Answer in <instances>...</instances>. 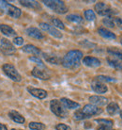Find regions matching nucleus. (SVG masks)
Masks as SVG:
<instances>
[{
    "label": "nucleus",
    "mask_w": 122,
    "mask_h": 130,
    "mask_svg": "<svg viewBox=\"0 0 122 130\" xmlns=\"http://www.w3.org/2000/svg\"><path fill=\"white\" fill-rule=\"evenodd\" d=\"M82 58H83V53L81 51H79V50H71L65 55L61 63L65 68L75 69L79 67Z\"/></svg>",
    "instance_id": "obj_1"
},
{
    "label": "nucleus",
    "mask_w": 122,
    "mask_h": 130,
    "mask_svg": "<svg viewBox=\"0 0 122 130\" xmlns=\"http://www.w3.org/2000/svg\"><path fill=\"white\" fill-rule=\"evenodd\" d=\"M101 112H103V109L95 105H86L82 109H79L74 113V118L76 120H84V119L92 117L94 115L100 114Z\"/></svg>",
    "instance_id": "obj_2"
},
{
    "label": "nucleus",
    "mask_w": 122,
    "mask_h": 130,
    "mask_svg": "<svg viewBox=\"0 0 122 130\" xmlns=\"http://www.w3.org/2000/svg\"><path fill=\"white\" fill-rule=\"evenodd\" d=\"M42 3H44L45 6H47L55 12L59 14H64L68 11L67 6L65 5L63 1H60V0H44L42 1Z\"/></svg>",
    "instance_id": "obj_3"
},
{
    "label": "nucleus",
    "mask_w": 122,
    "mask_h": 130,
    "mask_svg": "<svg viewBox=\"0 0 122 130\" xmlns=\"http://www.w3.org/2000/svg\"><path fill=\"white\" fill-rule=\"evenodd\" d=\"M50 107L51 110L54 114H55L57 117L60 118H66L68 116V112L66 110V108L64 107V106L61 104L60 101L54 99L51 101L50 103Z\"/></svg>",
    "instance_id": "obj_4"
},
{
    "label": "nucleus",
    "mask_w": 122,
    "mask_h": 130,
    "mask_svg": "<svg viewBox=\"0 0 122 130\" xmlns=\"http://www.w3.org/2000/svg\"><path fill=\"white\" fill-rule=\"evenodd\" d=\"M0 9L13 18H19L21 16V13H22L20 9H18L17 7L13 6V5L9 4L7 1H0Z\"/></svg>",
    "instance_id": "obj_5"
},
{
    "label": "nucleus",
    "mask_w": 122,
    "mask_h": 130,
    "mask_svg": "<svg viewBox=\"0 0 122 130\" xmlns=\"http://www.w3.org/2000/svg\"><path fill=\"white\" fill-rule=\"evenodd\" d=\"M3 71L10 79H12L13 81L15 82H20L22 80V76L20 75V74L17 72L15 67L11 64H5L3 65Z\"/></svg>",
    "instance_id": "obj_6"
},
{
    "label": "nucleus",
    "mask_w": 122,
    "mask_h": 130,
    "mask_svg": "<svg viewBox=\"0 0 122 130\" xmlns=\"http://www.w3.org/2000/svg\"><path fill=\"white\" fill-rule=\"evenodd\" d=\"M95 10L101 16H106V17H111L113 14H115L116 11H114V10L110 8L109 6H107L105 3H103V2H99V3H97L95 5Z\"/></svg>",
    "instance_id": "obj_7"
},
{
    "label": "nucleus",
    "mask_w": 122,
    "mask_h": 130,
    "mask_svg": "<svg viewBox=\"0 0 122 130\" xmlns=\"http://www.w3.org/2000/svg\"><path fill=\"white\" fill-rule=\"evenodd\" d=\"M0 50L6 54V55H10V54H12L16 51V48L14 47L12 43L9 41L6 38H2L0 40Z\"/></svg>",
    "instance_id": "obj_8"
},
{
    "label": "nucleus",
    "mask_w": 122,
    "mask_h": 130,
    "mask_svg": "<svg viewBox=\"0 0 122 130\" xmlns=\"http://www.w3.org/2000/svg\"><path fill=\"white\" fill-rule=\"evenodd\" d=\"M32 75L42 80H48L50 78L49 73L43 67H35L32 71Z\"/></svg>",
    "instance_id": "obj_9"
},
{
    "label": "nucleus",
    "mask_w": 122,
    "mask_h": 130,
    "mask_svg": "<svg viewBox=\"0 0 122 130\" xmlns=\"http://www.w3.org/2000/svg\"><path fill=\"white\" fill-rule=\"evenodd\" d=\"M39 26H40V28L42 30H44V31H47L49 34H51L52 36H54L55 38H58V39H60L62 38V33H60V31H58L55 27H54L53 26H50L48 24L46 23H40L39 24Z\"/></svg>",
    "instance_id": "obj_10"
},
{
    "label": "nucleus",
    "mask_w": 122,
    "mask_h": 130,
    "mask_svg": "<svg viewBox=\"0 0 122 130\" xmlns=\"http://www.w3.org/2000/svg\"><path fill=\"white\" fill-rule=\"evenodd\" d=\"M91 87L93 89V91L97 93H104L107 91V86L103 82L99 81L97 79H94V81L91 84Z\"/></svg>",
    "instance_id": "obj_11"
},
{
    "label": "nucleus",
    "mask_w": 122,
    "mask_h": 130,
    "mask_svg": "<svg viewBox=\"0 0 122 130\" xmlns=\"http://www.w3.org/2000/svg\"><path fill=\"white\" fill-rule=\"evenodd\" d=\"M27 91L35 97L39 98V99H44L47 96V91L42 90V89H37V88H32V87H29L27 88Z\"/></svg>",
    "instance_id": "obj_12"
},
{
    "label": "nucleus",
    "mask_w": 122,
    "mask_h": 130,
    "mask_svg": "<svg viewBox=\"0 0 122 130\" xmlns=\"http://www.w3.org/2000/svg\"><path fill=\"white\" fill-rule=\"evenodd\" d=\"M90 103L95 106H104L108 103V99L103 96H99V95H93L89 97Z\"/></svg>",
    "instance_id": "obj_13"
},
{
    "label": "nucleus",
    "mask_w": 122,
    "mask_h": 130,
    "mask_svg": "<svg viewBox=\"0 0 122 130\" xmlns=\"http://www.w3.org/2000/svg\"><path fill=\"white\" fill-rule=\"evenodd\" d=\"M26 34L32 38H35V39L38 40H42L43 39V34L42 33V31L36 27H28L27 29L26 30Z\"/></svg>",
    "instance_id": "obj_14"
},
{
    "label": "nucleus",
    "mask_w": 122,
    "mask_h": 130,
    "mask_svg": "<svg viewBox=\"0 0 122 130\" xmlns=\"http://www.w3.org/2000/svg\"><path fill=\"white\" fill-rule=\"evenodd\" d=\"M83 63L88 67H99L100 65V61L97 58L93 57H86L83 59Z\"/></svg>",
    "instance_id": "obj_15"
},
{
    "label": "nucleus",
    "mask_w": 122,
    "mask_h": 130,
    "mask_svg": "<svg viewBox=\"0 0 122 130\" xmlns=\"http://www.w3.org/2000/svg\"><path fill=\"white\" fill-rule=\"evenodd\" d=\"M60 102L64 106L65 108H68V109H73V108H77L80 107V105L78 103L71 101V99H68V98H61Z\"/></svg>",
    "instance_id": "obj_16"
},
{
    "label": "nucleus",
    "mask_w": 122,
    "mask_h": 130,
    "mask_svg": "<svg viewBox=\"0 0 122 130\" xmlns=\"http://www.w3.org/2000/svg\"><path fill=\"white\" fill-rule=\"evenodd\" d=\"M98 32H99V34H100L101 37L105 38V39H109V40L116 39V35H115L114 33L111 32V31H109L108 29H106V28L100 27V28L98 29Z\"/></svg>",
    "instance_id": "obj_17"
},
{
    "label": "nucleus",
    "mask_w": 122,
    "mask_h": 130,
    "mask_svg": "<svg viewBox=\"0 0 122 130\" xmlns=\"http://www.w3.org/2000/svg\"><path fill=\"white\" fill-rule=\"evenodd\" d=\"M43 58L46 59V61L50 62L52 64H59L60 62H62L60 58L55 55H51V54H46V53H44L43 54Z\"/></svg>",
    "instance_id": "obj_18"
},
{
    "label": "nucleus",
    "mask_w": 122,
    "mask_h": 130,
    "mask_svg": "<svg viewBox=\"0 0 122 130\" xmlns=\"http://www.w3.org/2000/svg\"><path fill=\"white\" fill-rule=\"evenodd\" d=\"M22 49L24 52L28 53V54H33V55H36V56L40 54V50L38 47L32 45V44H27V45L24 46Z\"/></svg>",
    "instance_id": "obj_19"
},
{
    "label": "nucleus",
    "mask_w": 122,
    "mask_h": 130,
    "mask_svg": "<svg viewBox=\"0 0 122 130\" xmlns=\"http://www.w3.org/2000/svg\"><path fill=\"white\" fill-rule=\"evenodd\" d=\"M9 115H10V117L12 119L15 123H17V124H24L25 123V118L23 117L22 115L20 113H18L17 111H10V113H9Z\"/></svg>",
    "instance_id": "obj_20"
},
{
    "label": "nucleus",
    "mask_w": 122,
    "mask_h": 130,
    "mask_svg": "<svg viewBox=\"0 0 122 130\" xmlns=\"http://www.w3.org/2000/svg\"><path fill=\"white\" fill-rule=\"evenodd\" d=\"M107 52L111 57H114L115 59H118V60H122V51L116 49V47H111V48L107 49Z\"/></svg>",
    "instance_id": "obj_21"
},
{
    "label": "nucleus",
    "mask_w": 122,
    "mask_h": 130,
    "mask_svg": "<svg viewBox=\"0 0 122 130\" xmlns=\"http://www.w3.org/2000/svg\"><path fill=\"white\" fill-rule=\"evenodd\" d=\"M0 30L6 36H14L15 35V31L10 27V26H7V25H0Z\"/></svg>",
    "instance_id": "obj_22"
},
{
    "label": "nucleus",
    "mask_w": 122,
    "mask_h": 130,
    "mask_svg": "<svg viewBox=\"0 0 122 130\" xmlns=\"http://www.w3.org/2000/svg\"><path fill=\"white\" fill-rule=\"evenodd\" d=\"M119 111V107L118 105L115 103V102H111L108 106H107V112L110 115H115Z\"/></svg>",
    "instance_id": "obj_23"
},
{
    "label": "nucleus",
    "mask_w": 122,
    "mask_h": 130,
    "mask_svg": "<svg viewBox=\"0 0 122 130\" xmlns=\"http://www.w3.org/2000/svg\"><path fill=\"white\" fill-rule=\"evenodd\" d=\"M20 3L23 6L27 7V8H31V9H39V5L37 1H25V0H21Z\"/></svg>",
    "instance_id": "obj_24"
},
{
    "label": "nucleus",
    "mask_w": 122,
    "mask_h": 130,
    "mask_svg": "<svg viewBox=\"0 0 122 130\" xmlns=\"http://www.w3.org/2000/svg\"><path fill=\"white\" fill-rule=\"evenodd\" d=\"M107 61H108L110 66L114 67L115 69H117V70H121L122 69V63L119 61L118 59H110V58H108V59H107Z\"/></svg>",
    "instance_id": "obj_25"
},
{
    "label": "nucleus",
    "mask_w": 122,
    "mask_h": 130,
    "mask_svg": "<svg viewBox=\"0 0 122 130\" xmlns=\"http://www.w3.org/2000/svg\"><path fill=\"white\" fill-rule=\"evenodd\" d=\"M67 20L68 21H70V22L76 23V24L83 23V19H82V17L79 16V15H76V14H70V15H68Z\"/></svg>",
    "instance_id": "obj_26"
},
{
    "label": "nucleus",
    "mask_w": 122,
    "mask_h": 130,
    "mask_svg": "<svg viewBox=\"0 0 122 130\" xmlns=\"http://www.w3.org/2000/svg\"><path fill=\"white\" fill-rule=\"evenodd\" d=\"M29 128L32 130H42L45 128V125L42 123H36V122H31L29 124Z\"/></svg>",
    "instance_id": "obj_27"
},
{
    "label": "nucleus",
    "mask_w": 122,
    "mask_h": 130,
    "mask_svg": "<svg viewBox=\"0 0 122 130\" xmlns=\"http://www.w3.org/2000/svg\"><path fill=\"white\" fill-rule=\"evenodd\" d=\"M96 123L100 124V125H104V126H113V121L109 119H96Z\"/></svg>",
    "instance_id": "obj_28"
},
{
    "label": "nucleus",
    "mask_w": 122,
    "mask_h": 130,
    "mask_svg": "<svg viewBox=\"0 0 122 130\" xmlns=\"http://www.w3.org/2000/svg\"><path fill=\"white\" fill-rule=\"evenodd\" d=\"M85 17H86V19H87V21H93V20H95V18H96V15H95V13H94L93 10H87L85 11Z\"/></svg>",
    "instance_id": "obj_29"
},
{
    "label": "nucleus",
    "mask_w": 122,
    "mask_h": 130,
    "mask_svg": "<svg viewBox=\"0 0 122 130\" xmlns=\"http://www.w3.org/2000/svg\"><path fill=\"white\" fill-rule=\"evenodd\" d=\"M95 79L99 80V81H107V82H116V79L113 77H110V76H106V75H98Z\"/></svg>",
    "instance_id": "obj_30"
},
{
    "label": "nucleus",
    "mask_w": 122,
    "mask_h": 130,
    "mask_svg": "<svg viewBox=\"0 0 122 130\" xmlns=\"http://www.w3.org/2000/svg\"><path fill=\"white\" fill-rule=\"evenodd\" d=\"M52 23H53V25H54L55 27H57V28H60V29H65L64 24L62 23V22H61L59 19H57V18H54V19L52 20Z\"/></svg>",
    "instance_id": "obj_31"
},
{
    "label": "nucleus",
    "mask_w": 122,
    "mask_h": 130,
    "mask_svg": "<svg viewBox=\"0 0 122 130\" xmlns=\"http://www.w3.org/2000/svg\"><path fill=\"white\" fill-rule=\"evenodd\" d=\"M103 24L105 25L106 26L108 27H114L115 26V23H114V20H113V17H106L103 19Z\"/></svg>",
    "instance_id": "obj_32"
},
{
    "label": "nucleus",
    "mask_w": 122,
    "mask_h": 130,
    "mask_svg": "<svg viewBox=\"0 0 122 130\" xmlns=\"http://www.w3.org/2000/svg\"><path fill=\"white\" fill-rule=\"evenodd\" d=\"M29 59H30L31 61H33V62H36V63L39 65V66H40V67H43V68H45L43 62H42V59H39V58H37V57H30V58H29Z\"/></svg>",
    "instance_id": "obj_33"
},
{
    "label": "nucleus",
    "mask_w": 122,
    "mask_h": 130,
    "mask_svg": "<svg viewBox=\"0 0 122 130\" xmlns=\"http://www.w3.org/2000/svg\"><path fill=\"white\" fill-rule=\"evenodd\" d=\"M56 130H71V128L70 126H68L64 124H59L55 126Z\"/></svg>",
    "instance_id": "obj_34"
},
{
    "label": "nucleus",
    "mask_w": 122,
    "mask_h": 130,
    "mask_svg": "<svg viewBox=\"0 0 122 130\" xmlns=\"http://www.w3.org/2000/svg\"><path fill=\"white\" fill-rule=\"evenodd\" d=\"M13 43H15L16 45H22L24 43V39L22 37H15L13 39Z\"/></svg>",
    "instance_id": "obj_35"
},
{
    "label": "nucleus",
    "mask_w": 122,
    "mask_h": 130,
    "mask_svg": "<svg viewBox=\"0 0 122 130\" xmlns=\"http://www.w3.org/2000/svg\"><path fill=\"white\" fill-rule=\"evenodd\" d=\"M113 20H114L115 25L117 26L119 28H121L122 29V19L121 18H114V17H113Z\"/></svg>",
    "instance_id": "obj_36"
},
{
    "label": "nucleus",
    "mask_w": 122,
    "mask_h": 130,
    "mask_svg": "<svg viewBox=\"0 0 122 130\" xmlns=\"http://www.w3.org/2000/svg\"><path fill=\"white\" fill-rule=\"evenodd\" d=\"M97 130H115L111 126H104V125H100L97 127Z\"/></svg>",
    "instance_id": "obj_37"
},
{
    "label": "nucleus",
    "mask_w": 122,
    "mask_h": 130,
    "mask_svg": "<svg viewBox=\"0 0 122 130\" xmlns=\"http://www.w3.org/2000/svg\"><path fill=\"white\" fill-rule=\"evenodd\" d=\"M0 130H8V129H7L6 125H4V124H0Z\"/></svg>",
    "instance_id": "obj_38"
},
{
    "label": "nucleus",
    "mask_w": 122,
    "mask_h": 130,
    "mask_svg": "<svg viewBox=\"0 0 122 130\" xmlns=\"http://www.w3.org/2000/svg\"><path fill=\"white\" fill-rule=\"evenodd\" d=\"M119 114H120V117H121V119H122V109L119 111Z\"/></svg>",
    "instance_id": "obj_39"
},
{
    "label": "nucleus",
    "mask_w": 122,
    "mask_h": 130,
    "mask_svg": "<svg viewBox=\"0 0 122 130\" xmlns=\"http://www.w3.org/2000/svg\"><path fill=\"white\" fill-rule=\"evenodd\" d=\"M120 43L122 44V37H120Z\"/></svg>",
    "instance_id": "obj_40"
}]
</instances>
